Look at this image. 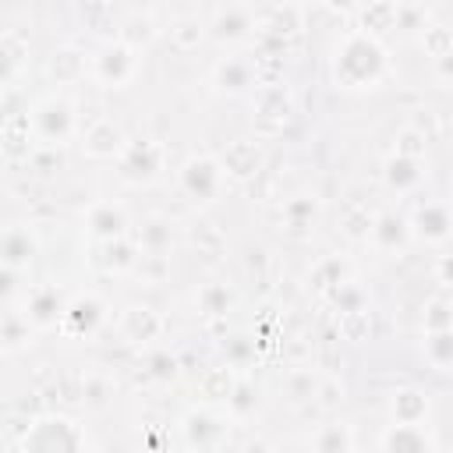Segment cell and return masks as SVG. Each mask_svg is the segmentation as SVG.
Masks as SVG:
<instances>
[{"label": "cell", "mask_w": 453, "mask_h": 453, "mask_svg": "<svg viewBox=\"0 0 453 453\" xmlns=\"http://www.w3.org/2000/svg\"><path fill=\"white\" fill-rule=\"evenodd\" d=\"M258 21L269 35H290L301 28V11L297 7H265V11H255V25Z\"/></svg>", "instance_id": "484cf974"}, {"label": "cell", "mask_w": 453, "mask_h": 453, "mask_svg": "<svg viewBox=\"0 0 453 453\" xmlns=\"http://www.w3.org/2000/svg\"><path fill=\"white\" fill-rule=\"evenodd\" d=\"M170 39H173L177 46H195V42L202 39V25H198L195 18H180V21L170 28Z\"/></svg>", "instance_id": "7bdbcfd3"}, {"label": "cell", "mask_w": 453, "mask_h": 453, "mask_svg": "<svg viewBox=\"0 0 453 453\" xmlns=\"http://www.w3.org/2000/svg\"><path fill=\"white\" fill-rule=\"evenodd\" d=\"M124 145H127L124 131H120L113 120H106V117L92 120V124L81 131V152H85L88 159H120Z\"/></svg>", "instance_id": "52a82bcc"}, {"label": "cell", "mask_w": 453, "mask_h": 453, "mask_svg": "<svg viewBox=\"0 0 453 453\" xmlns=\"http://www.w3.org/2000/svg\"><path fill=\"white\" fill-rule=\"evenodd\" d=\"M191 241H195V244H202L209 255H216V251L223 248V234L216 230V223H198V226L191 230Z\"/></svg>", "instance_id": "ee69618b"}, {"label": "cell", "mask_w": 453, "mask_h": 453, "mask_svg": "<svg viewBox=\"0 0 453 453\" xmlns=\"http://www.w3.org/2000/svg\"><path fill=\"white\" fill-rule=\"evenodd\" d=\"M134 67H138L134 50L124 46V42H110V46H103V50L96 53V60H92V78H96L99 85H106V88H120V85H127V81L134 78Z\"/></svg>", "instance_id": "5b68a950"}, {"label": "cell", "mask_w": 453, "mask_h": 453, "mask_svg": "<svg viewBox=\"0 0 453 453\" xmlns=\"http://www.w3.org/2000/svg\"><path fill=\"white\" fill-rule=\"evenodd\" d=\"M382 453H428V439L421 425H393L382 435Z\"/></svg>", "instance_id": "603a6c76"}, {"label": "cell", "mask_w": 453, "mask_h": 453, "mask_svg": "<svg viewBox=\"0 0 453 453\" xmlns=\"http://www.w3.org/2000/svg\"><path fill=\"white\" fill-rule=\"evenodd\" d=\"M103 319H106L103 301L88 294V297H74L71 304H64V315L57 326L64 329V336H92L103 326Z\"/></svg>", "instance_id": "ba28073f"}, {"label": "cell", "mask_w": 453, "mask_h": 453, "mask_svg": "<svg viewBox=\"0 0 453 453\" xmlns=\"http://www.w3.org/2000/svg\"><path fill=\"white\" fill-rule=\"evenodd\" d=\"M117 163H120V177H124L127 184H149V180H156L159 170H163V145L152 142V138L127 142Z\"/></svg>", "instance_id": "3957f363"}, {"label": "cell", "mask_w": 453, "mask_h": 453, "mask_svg": "<svg viewBox=\"0 0 453 453\" xmlns=\"http://www.w3.org/2000/svg\"><path fill=\"white\" fill-rule=\"evenodd\" d=\"M138 244L131 237H113V241H99L96 248V265L106 273H131L138 262Z\"/></svg>", "instance_id": "2e32d148"}, {"label": "cell", "mask_w": 453, "mask_h": 453, "mask_svg": "<svg viewBox=\"0 0 453 453\" xmlns=\"http://www.w3.org/2000/svg\"><path fill=\"white\" fill-rule=\"evenodd\" d=\"M315 198H308V195H301V198H290L287 205H283V230L287 234H294V237H304L308 230H311V223H315Z\"/></svg>", "instance_id": "d4e9b609"}, {"label": "cell", "mask_w": 453, "mask_h": 453, "mask_svg": "<svg viewBox=\"0 0 453 453\" xmlns=\"http://www.w3.org/2000/svg\"><path fill=\"white\" fill-rule=\"evenodd\" d=\"M85 71V57L78 53V50H60V53H53V60H50V74L57 78V81H71V78H78Z\"/></svg>", "instance_id": "d6a6232c"}, {"label": "cell", "mask_w": 453, "mask_h": 453, "mask_svg": "<svg viewBox=\"0 0 453 453\" xmlns=\"http://www.w3.org/2000/svg\"><path fill=\"white\" fill-rule=\"evenodd\" d=\"M368 237L375 241V248L393 251V248H400V244L411 237V230H407V219H403V216H396V212H382V216L372 219Z\"/></svg>", "instance_id": "d6986e66"}, {"label": "cell", "mask_w": 453, "mask_h": 453, "mask_svg": "<svg viewBox=\"0 0 453 453\" xmlns=\"http://www.w3.org/2000/svg\"><path fill=\"white\" fill-rule=\"evenodd\" d=\"M248 28H255L251 7H219L212 18V35H219V39H241Z\"/></svg>", "instance_id": "7402d4cb"}, {"label": "cell", "mask_w": 453, "mask_h": 453, "mask_svg": "<svg viewBox=\"0 0 453 453\" xmlns=\"http://www.w3.org/2000/svg\"><path fill=\"white\" fill-rule=\"evenodd\" d=\"M333 74H336V85L343 88H372L386 74V53L368 32H354L336 50Z\"/></svg>", "instance_id": "6da1fadb"}, {"label": "cell", "mask_w": 453, "mask_h": 453, "mask_svg": "<svg viewBox=\"0 0 453 453\" xmlns=\"http://www.w3.org/2000/svg\"><path fill=\"white\" fill-rule=\"evenodd\" d=\"M319 389V375L315 372H290L287 375V393L290 400H311Z\"/></svg>", "instance_id": "ab89813d"}, {"label": "cell", "mask_w": 453, "mask_h": 453, "mask_svg": "<svg viewBox=\"0 0 453 453\" xmlns=\"http://www.w3.org/2000/svg\"><path fill=\"white\" fill-rule=\"evenodd\" d=\"M212 78H216L219 92H226V96H241V92H248V88L255 85V78H258V74H255V67H251L248 60L226 57V60H219V64H216Z\"/></svg>", "instance_id": "e0dca14e"}, {"label": "cell", "mask_w": 453, "mask_h": 453, "mask_svg": "<svg viewBox=\"0 0 453 453\" xmlns=\"http://www.w3.org/2000/svg\"><path fill=\"white\" fill-rule=\"evenodd\" d=\"M262 117H269L273 124H269V131H276L287 117H290V99H287V92L283 88H265L262 96H258V120Z\"/></svg>", "instance_id": "f546056e"}, {"label": "cell", "mask_w": 453, "mask_h": 453, "mask_svg": "<svg viewBox=\"0 0 453 453\" xmlns=\"http://www.w3.org/2000/svg\"><path fill=\"white\" fill-rule=\"evenodd\" d=\"M117 329H120V336H124L127 343H152V340H159V333H163V319H159L156 308H149V304H127V308L120 311Z\"/></svg>", "instance_id": "9c48e42d"}, {"label": "cell", "mask_w": 453, "mask_h": 453, "mask_svg": "<svg viewBox=\"0 0 453 453\" xmlns=\"http://www.w3.org/2000/svg\"><path fill=\"white\" fill-rule=\"evenodd\" d=\"M311 446H315V453H350L354 449V435H350V428L343 421H329V425H322L315 432Z\"/></svg>", "instance_id": "4316f807"}, {"label": "cell", "mask_w": 453, "mask_h": 453, "mask_svg": "<svg viewBox=\"0 0 453 453\" xmlns=\"http://www.w3.org/2000/svg\"><path fill=\"white\" fill-rule=\"evenodd\" d=\"M25 322L35 326V329H46V326H57L60 315H64V301L57 294V287H35L28 290V301H25Z\"/></svg>", "instance_id": "4fadbf2b"}, {"label": "cell", "mask_w": 453, "mask_h": 453, "mask_svg": "<svg viewBox=\"0 0 453 453\" xmlns=\"http://www.w3.org/2000/svg\"><path fill=\"white\" fill-rule=\"evenodd\" d=\"M11 294H18V269L0 265V301H7Z\"/></svg>", "instance_id": "7dc6e473"}, {"label": "cell", "mask_w": 453, "mask_h": 453, "mask_svg": "<svg viewBox=\"0 0 453 453\" xmlns=\"http://www.w3.org/2000/svg\"><path fill=\"white\" fill-rule=\"evenodd\" d=\"M131 273H138L142 283H163L170 273V262H166V255H138Z\"/></svg>", "instance_id": "d590c367"}, {"label": "cell", "mask_w": 453, "mask_h": 453, "mask_svg": "<svg viewBox=\"0 0 453 453\" xmlns=\"http://www.w3.org/2000/svg\"><path fill=\"white\" fill-rule=\"evenodd\" d=\"M326 297L340 308V315H347V311H361V308H365V290H361V287H354L350 280H343L340 287H333Z\"/></svg>", "instance_id": "e575fe53"}, {"label": "cell", "mask_w": 453, "mask_h": 453, "mask_svg": "<svg viewBox=\"0 0 453 453\" xmlns=\"http://www.w3.org/2000/svg\"><path fill=\"white\" fill-rule=\"evenodd\" d=\"M425 134L421 131H414V127H407L403 134H400V142H396V156H403V159H421L425 156Z\"/></svg>", "instance_id": "60d3db41"}, {"label": "cell", "mask_w": 453, "mask_h": 453, "mask_svg": "<svg viewBox=\"0 0 453 453\" xmlns=\"http://www.w3.org/2000/svg\"><path fill=\"white\" fill-rule=\"evenodd\" d=\"M35 251H39V244H35L28 226H11V230L0 234V265L25 269L35 258Z\"/></svg>", "instance_id": "9a60e30c"}, {"label": "cell", "mask_w": 453, "mask_h": 453, "mask_svg": "<svg viewBox=\"0 0 453 453\" xmlns=\"http://www.w3.org/2000/svg\"><path fill=\"white\" fill-rule=\"evenodd\" d=\"M230 304H234V294H230L223 283H205V287L198 290V311H202V315H209V319L226 315V311H230Z\"/></svg>", "instance_id": "4dcf8cb0"}, {"label": "cell", "mask_w": 453, "mask_h": 453, "mask_svg": "<svg viewBox=\"0 0 453 453\" xmlns=\"http://www.w3.org/2000/svg\"><path fill=\"white\" fill-rule=\"evenodd\" d=\"M149 375H156V379H173L177 375V357L173 354H152L149 357Z\"/></svg>", "instance_id": "f6af8a7d"}, {"label": "cell", "mask_w": 453, "mask_h": 453, "mask_svg": "<svg viewBox=\"0 0 453 453\" xmlns=\"http://www.w3.org/2000/svg\"><path fill=\"white\" fill-rule=\"evenodd\" d=\"M421 180H425L421 159H403V156H396V152L386 159V184H389V188L411 191V188H418Z\"/></svg>", "instance_id": "cb8c5ba5"}, {"label": "cell", "mask_w": 453, "mask_h": 453, "mask_svg": "<svg viewBox=\"0 0 453 453\" xmlns=\"http://www.w3.org/2000/svg\"><path fill=\"white\" fill-rule=\"evenodd\" d=\"M343 276H347V262H340V258H326V262H319V265H315L311 283H315V290L329 294L333 287H340V283H343Z\"/></svg>", "instance_id": "836d02e7"}, {"label": "cell", "mask_w": 453, "mask_h": 453, "mask_svg": "<svg viewBox=\"0 0 453 453\" xmlns=\"http://www.w3.org/2000/svg\"><path fill=\"white\" fill-rule=\"evenodd\" d=\"M223 435H226V425H223V418H216L212 411H191V414L184 418V439H188V446L198 449V453H212V449L223 442Z\"/></svg>", "instance_id": "30bf717a"}, {"label": "cell", "mask_w": 453, "mask_h": 453, "mask_svg": "<svg viewBox=\"0 0 453 453\" xmlns=\"http://www.w3.org/2000/svg\"><path fill=\"white\" fill-rule=\"evenodd\" d=\"M340 333H343V340H368V333H372V315H368L365 308L340 315Z\"/></svg>", "instance_id": "f35d334b"}, {"label": "cell", "mask_w": 453, "mask_h": 453, "mask_svg": "<svg viewBox=\"0 0 453 453\" xmlns=\"http://www.w3.org/2000/svg\"><path fill=\"white\" fill-rule=\"evenodd\" d=\"M223 184H226V177H223V170L212 156H191L180 166V188L195 202H216Z\"/></svg>", "instance_id": "277c9868"}, {"label": "cell", "mask_w": 453, "mask_h": 453, "mask_svg": "<svg viewBox=\"0 0 453 453\" xmlns=\"http://www.w3.org/2000/svg\"><path fill=\"white\" fill-rule=\"evenodd\" d=\"M407 230L414 237H421L425 244H442L449 237V212L442 202H425L414 209V216L407 219Z\"/></svg>", "instance_id": "7c38bea8"}, {"label": "cell", "mask_w": 453, "mask_h": 453, "mask_svg": "<svg viewBox=\"0 0 453 453\" xmlns=\"http://www.w3.org/2000/svg\"><path fill=\"white\" fill-rule=\"evenodd\" d=\"M28 124H32V134L42 142V145H60L74 134V106L60 96H50L42 99L39 106H32L28 113Z\"/></svg>", "instance_id": "7a4b0ae2"}, {"label": "cell", "mask_w": 453, "mask_h": 453, "mask_svg": "<svg viewBox=\"0 0 453 453\" xmlns=\"http://www.w3.org/2000/svg\"><path fill=\"white\" fill-rule=\"evenodd\" d=\"M439 280H442V287L449 283V258L442 255V262H439Z\"/></svg>", "instance_id": "c3c4849f"}, {"label": "cell", "mask_w": 453, "mask_h": 453, "mask_svg": "<svg viewBox=\"0 0 453 453\" xmlns=\"http://www.w3.org/2000/svg\"><path fill=\"white\" fill-rule=\"evenodd\" d=\"M226 407H230L234 418H248V414L258 407V393H255V386L237 382V386L230 389V396H226Z\"/></svg>", "instance_id": "8d00e7d4"}, {"label": "cell", "mask_w": 453, "mask_h": 453, "mask_svg": "<svg viewBox=\"0 0 453 453\" xmlns=\"http://www.w3.org/2000/svg\"><path fill=\"white\" fill-rule=\"evenodd\" d=\"M74 449H78V432L71 428V421L60 418L39 421L25 435V453H74Z\"/></svg>", "instance_id": "8992f818"}, {"label": "cell", "mask_w": 453, "mask_h": 453, "mask_svg": "<svg viewBox=\"0 0 453 453\" xmlns=\"http://www.w3.org/2000/svg\"><path fill=\"white\" fill-rule=\"evenodd\" d=\"M170 241H173V223L163 219V216L145 219V223L138 226V234H134V244H138L142 255H163V251L170 248Z\"/></svg>", "instance_id": "ffe728a7"}, {"label": "cell", "mask_w": 453, "mask_h": 453, "mask_svg": "<svg viewBox=\"0 0 453 453\" xmlns=\"http://www.w3.org/2000/svg\"><path fill=\"white\" fill-rule=\"evenodd\" d=\"M117 35H120L117 42H124V46H131V50L138 53V46L156 35V28H152V18H149V14H127V18L120 21V32H117Z\"/></svg>", "instance_id": "f1b7e54d"}, {"label": "cell", "mask_w": 453, "mask_h": 453, "mask_svg": "<svg viewBox=\"0 0 453 453\" xmlns=\"http://www.w3.org/2000/svg\"><path fill=\"white\" fill-rule=\"evenodd\" d=\"M88 234L99 241H113V237H127V212L113 202H96L85 216Z\"/></svg>", "instance_id": "5bb4252c"}, {"label": "cell", "mask_w": 453, "mask_h": 453, "mask_svg": "<svg viewBox=\"0 0 453 453\" xmlns=\"http://www.w3.org/2000/svg\"><path fill=\"white\" fill-rule=\"evenodd\" d=\"M389 411H393V425H421L425 414H428V400H425L421 389H411L407 386V389L393 393Z\"/></svg>", "instance_id": "44dd1931"}, {"label": "cell", "mask_w": 453, "mask_h": 453, "mask_svg": "<svg viewBox=\"0 0 453 453\" xmlns=\"http://www.w3.org/2000/svg\"><path fill=\"white\" fill-rule=\"evenodd\" d=\"M315 396H322V407H336V403L343 400V386H336V382H322V379H319Z\"/></svg>", "instance_id": "bcb514c9"}, {"label": "cell", "mask_w": 453, "mask_h": 453, "mask_svg": "<svg viewBox=\"0 0 453 453\" xmlns=\"http://www.w3.org/2000/svg\"><path fill=\"white\" fill-rule=\"evenodd\" d=\"M425 357L435 372H449V361H453V333L449 329H435L425 336Z\"/></svg>", "instance_id": "83f0119b"}, {"label": "cell", "mask_w": 453, "mask_h": 453, "mask_svg": "<svg viewBox=\"0 0 453 453\" xmlns=\"http://www.w3.org/2000/svg\"><path fill=\"white\" fill-rule=\"evenodd\" d=\"M28 322H25V315H4L0 319V350L4 347H21L25 340H28Z\"/></svg>", "instance_id": "74e56055"}, {"label": "cell", "mask_w": 453, "mask_h": 453, "mask_svg": "<svg viewBox=\"0 0 453 453\" xmlns=\"http://www.w3.org/2000/svg\"><path fill=\"white\" fill-rule=\"evenodd\" d=\"M216 163H219L223 177L248 180V177H255L262 170V149H258V142H244L241 138V142H230Z\"/></svg>", "instance_id": "8fae6325"}, {"label": "cell", "mask_w": 453, "mask_h": 453, "mask_svg": "<svg viewBox=\"0 0 453 453\" xmlns=\"http://www.w3.org/2000/svg\"><path fill=\"white\" fill-rule=\"evenodd\" d=\"M0 152H7L11 159H21L32 152V124L28 113H14L0 124Z\"/></svg>", "instance_id": "ac0fdd59"}, {"label": "cell", "mask_w": 453, "mask_h": 453, "mask_svg": "<svg viewBox=\"0 0 453 453\" xmlns=\"http://www.w3.org/2000/svg\"><path fill=\"white\" fill-rule=\"evenodd\" d=\"M435 329H449V301H446V297L428 301V311H425V333H435Z\"/></svg>", "instance_id": "b9f144b4"}, {"label": "cell", "mask_w": 453, "mask_h": 453, "mask_svg": "<svg viewBox=\"0 0 453 453\" xmlns=\"http://www.w3.org/2000/svg\"><path fill=\"white\" fill-rule=\"evenodd\" d=\"M234 386H237L234 368H209V372L202 375V382H198V389H202L205 400H226Z\"/></svg>", "instance_id": "1f68e13d"}]
</instances>
